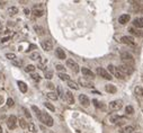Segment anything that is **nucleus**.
I'll return each mask as SVG.
<instances>
[{
    "instance_id": "nucleus-1",
    "label": "nucleus",
    "mask_w": 143,
    "mask_h": 133,
    "mask_svg": "<svg viewBox=\"0 0 143 133\" xmlns=\"http://www.w3.org/2000/svg\"><path fill=\"white\" fill-rule=\"evenodd\" d=\"M38 119H40L41 122H42L43 124H45L46 126H52V125H53V119H52L47 113L42 112V114H41V116L38 117Z\"/></svg>"
},
{
    "instance_id": "nucleus-2",
    "label": "nucleus",
    "mask_w": 143,
    "mask_h": 133,
    "mask_svg": "<svg viewBox=\"0 0 143 133\" xmlns=\"http://www.w3.org/2000/svg\"><path fill=\"white\" fill-rule=\"evenodd\" d=\"M121 58H122L123 61L125 62L126 66H130V67L134 66V59L129 52H122L121 53Z\"/></svg>"
},
{
    "instance_id": "nucleus-3",
    "label": "nucleus",
    "mask_w": 143,
    "mask_h": 133,
    "mask_svg": "<svg viewBox=\"0 0 143 133\" xmlns=\"http://www.w3.org/2000/svg\"><path fill=\"white\" fill-rule=\"evenodd\" d=\"M117 70H118V71H121L124 76H130V75H132V73H133V71H134L132 67L126 66V64H121V66H119V67L117 68Z\"/></svg>"
},
{
    "instance_id": "nucleus-4",
    "label": "nucleus",
    "mask_w": 143,
    "mask_h": 133,
    "mask_svg": "<svg viewBox=\"0 0 143 133\" xmlns=\"http://www.w3.org/2000/svg\"><path fill=\"white\" fill-rule=\"evenodd\" d=\"M122 106H123V102L121 99H117V100H113L109 103V108H111V111H119V109L122 108Z\"/></svg>"
},
{
    "instance_id": "nucleus-5",
    "label": "nucleus",
    "mask_w": 143,
    "mask_h": 133,
    "mask_svg": "<svg viewBox=\"0 0 143 133\" xmlns=\"http://www.w3.org/2000/svg\"><path fill=\"white\" fill-rule=\"evenodd\" d=\"M96 72H97V75H98V76L103 77L104 79H106V80H112V79H113V77L109 75V72H107L104 68H98Z\"/></svg>"
},
{
    "instance_id": "nucleus-6",
    "label": "nucleus",
    "mask_w": 143,
    "mask_h": 133,
    "mask_svg": "<svg viewBox=\"0 0 143 133\" xmlns=\"http://www.w3.org/2000/svg\"><path fill=\"white\" fill-rule=\"evenodd\" d=\"M17 117L15 115H10L8 117V120H7V125H8V127L11 129V130H14L15 127L17 126Z\"/></svg>"
},
{
    "instance_id": "nucleus-7",
    "label": "nucleus",
    "mask_w": 143,
    "mask_h": 133,
    "mask_svg": "<svg viewBox=\"0 0 143 133\" xmlns=\"http://www.w3.org/2000/svg\"><path fill=\"white\" fill-rule=\"evenodd\" d=\"M67 66L70 68L71 70H72L74 73H77V72H79V66H78V63H76L73 61V60H71V59H69V60H67Z\"/></svg>"
},
{
    "instance_id": "nucleus-8",
    "label": "nucleus",
    "mask_w": 143,
    "mask_h": 133,
    "mask_svg": "<svg viewBox=\"0 0 143 133\" xmlns=\"http://www.w3.org/2000/svg\"><path fill=\"white\" fill-rule=\"evenodd\" d=\"M42 47H43V50L44 51H51L52 49H53V42H52L51 40H44L42 41Z\"/></svg>"
},
{
    "instance_id": "nucleus-9",
    "label": "nucleus",
    "mask_w": 143,
    "mask_h": 133,
    "mask_svg": "<svg viewBox=\"0 0 143 133\" xmlns=\"http://www.w3.org/2000/svg\"><path fill=\"white\" fill-rule=\"evenodd\" d=\"M79 102H80V104L82 106H85V107H88L89 106V99H88V97L86 96V95L84 94H81L80 96H79Z\"/></svg>"
},
{
    "instance_id": "nucleus-10",
    "label": "nucleus",
    "mask_w": 143,
    "mask_h": 133,
    "mask_svg": "<svg viewBox=\"0 0 143 133\" xmlns=\"http://www.w3.org/2000/svg\"><path fill=\"white\" fill-rule=\"evenodd\" d=\"M79 83H80V86L88 87V88H92V87H94V83H92L91 81L86 80L85 78H80V79H79Z\"/></svg>"
},
{
    "instance_id": "nucleus-11",
    "label": "nucleus",
    "mask_w": 143,
    "mask_h": 133,
    "mask_svg": "<svg viewBox=\"0 0 143 133\" xmlns=\"http://www.w3.org/2000/svg\"><path fill=\"white\" fill-rule=\"evenodd\" d=\"M130 19H131L130 15H122V16L118 18V23L119 24H122V25H125L130 22Z\"/></svg>"
},
{
    "instance_id": "nucleus-12",
    "label": "nucleus",
    "mask_w": 143,
    "mask_h": 133,
    "mask_svg": "<svg viewBox=\"0 0 143 133\" xmlns=\"http://www.w3.org/2000/svg\"><path fill=\"white\" fill-rule=\"evenodd\" d=\"M55 55L58 56V59H60V60H64L65 59V53H64V51L62 50V49H60V47H58L55 50Z\"/></svg>"
},
{
    "instance_id": "nucleus-13",
    "label": "nucleus",
    "mask_w": 143,
    "mask_h": 133,
    "mask_svg": "<svg viewBox=\"0 0 143 133\" xmlns=\"http://www.w3.org/2000/svg\"><path fill=\"white\" fill-rule=\"evenodd\" d=\"M133 26L138 28H143V17L136 18V19L133 20Z\"/></svg>"
},
{
    "instance_id": "nucleus-14",
    "label": "nucleus",
    "mask_w": 143,
    "mask_h": 133,
    "mask_svg": "<svg viewBox=\"0 0 143 133\" xmlns=\"http://www.w3.org/2000/svg\"><path fill=\"white\" fill-rule=\"evenodd\" d=\"M122 42L127 45H134V40H133V37H131V36H123Z\"/></svg>"
},
{
    "instance_id": "nucleus-15",
    "label": "nucleus",
    "mask_w": 143,
    "mask_h": 133,
    "mask_svg": "<svg viewBox=\"0 0 143 133\" xmlns=\"http://www.w3.org/2000/svg\"><path fill=\"white\" fill-rule=\"evenodd\" d=\"M81 72H82V75L86 76V77H88V78H94V77H95V73H94L92 71H90L89 69H87V68H82Z\"/></svg>"
},
{
    "instance_id": "nucleus-16",
    "label": "nucleus",
    "mask_w": 143,
    "mask_h": 133,
    "mask_svg": "<svg viewBox=\"0 0 143 133\" xmlns=\"http://www.w3.org/2000/svg\"><path fill=\"white\" fill-rule=\"evenodd\" d=\"M135 131V127L132 126V125H129V126H125V127H123L121 131V133H134Z\"/></svg>"
},
{
    "instance_id": "nucleus-17",
    "label": "nucleus",
    "mask_w": 143,
    "mask_h": 133,
    "mask_svg": "<svg viewBox=\"0 0 143 133\" xmlns=\"http://www.w3.org/2000/svg\"><path fill=\"white\" fill-rule=\"evenodd\" d=\"M105 90H106L107 93H109V94H115L116 92H117V89H116V87L114 85H106L105 86Z\"/></svg>"
},
{
    "instance_id": "nucleus-18",
    "label": "nucleus",
    "mask_w": 143,
    "mask_h": 133,
    "mask_svg": "<svg viewBox=\"0 0 143 133\" xmlns=\"http://www.w3.org/2000/svg\"><path fill=\"white\" fill-rule=\"evenodd\" d=\"M17 85H18V88H19V90H20L21 93H26V92H27V85H26L24 81H18Z\"/></svg>"
},
{
    "instance_id": "nucleus-19",
    "label": "nucleus",
    "mask_w": 143,
    "mask_h": 133,
    "mask_svg": "<svg viewBox=\"0 0 143 133\" xmlns=\"http://www.w3.org/2000/svg\"><path fill=\"white\" fill-rule=\"evenodd\" d=\"M65 98H67V100H68V103H69V104H73V103H74L73 94L71 93V92H69V90H68V92L65 93Z\"/></svg>"
},
{
    "instance_id": "nucleus-20",
    "label": "nucleus",
    "mask_w": 143,
    "mask_h": 133,
    "mask_svg": "<svg viewBox=\"0 0 143 133\" xmlns=\"http://www.w3.org/2000/svg\"><path fill=\"white\" fill-rule=\"evenodd\" d=\"M129 32L132 34V35L138 36V37H140V36L142 35V32L140 31V29H135L134 27H130V28H129Z\"/></svg>"
},
{
    "instance_id": "nucleus-21",
    "label": "nucleus",
    "mask_w": 143,
    "mask_h": 133,
    "mask_svg": "<svg viewBox=\"0 0 143 133\" xmlns=\"http://www.w3.org/2000/svg\"><path fill=\"white\" fill-rule=\"evenodd\" d=\"M134 93L138 97H143V88L141 86H136L134 89Z\"/></svg>"
},
{
    "instance_id": "nucleus-22",
    "label": "nucleus",
    "mask_w": 143,
    "mask_h": 133,
    "mask_svg": "<svg viewBox=\"0 0 143 133\" xmlns=\"http://www.w3.org/2000/svg\"><path fill=\"white\" fill-rule=\"evenodd\" d=\"M34 29H35V32H36V34L37 35H40V36H42V35H44V28L43 27H41V26H35L34 27Z\"/></svg>"
},
{
    "instance_id": "nucleus-23",
    "label": "nucleus",
    "mask_w": 143,
    "mask_h": 133,
    "mask_svg": "<svg viewBox=\"0 0 143 133\" xmlns=\"http://www.w3.org/2000/svg\"><path fill=\"white\" fill-rule=\"evenodd\" d=\"M8 14L9 16H15L16 14H18V8L17 7H10L8 9Z\"/></svg>"
},
{
    "instance_id": "nucleus-24",
    "label": "nucleus",
    "mask_w": 143,
    "mask_h": 133,
    "mask_svg": "<svg viewBox=\"0 0 143 133\" xmlns=\"http://www.w3.org/2000/svg\"><path fill=\"white\" fill-rule=\"evenodd\" d=\"M68 86H69L71 89H74V90H78V89H79L78 83H77V82H74V81H71V80L68 81Z\"/></svg>"
},
{
    "instance_id": "nucleus-25",
    "label": "nucleus",
    "mask_w": 143,
    "mask_h": 133,
    "mask_svg": "<svg viewBox=\"0 0 143 133\" xmlns=\"http://www.w3.org/2000/svg\"><path fill=\"white\" fill-rule=\"evenodd\" d=\"M92 103H94V105H95V107H97V108H100V109H104L105 108V106L103 105V103H100L99 100L92 99Z\"/></svg>"
},
{
    "instance_id": "nucleus-26",
    "label": "nucleus",
    "mask_w": 143,
    "mask_h": 133,
    "mask_svg": "<svg viewBox=\"0 0 143 133\" xmlns=\"http://www.w3.org/2000/svg\"><path fill=\"white\" fill-rule=\"evenodd\" d=\"M136 5H133V9H134V11H141V10H143V5L142 3H140V2H136V1H134Z\"/></svg>"
},
{
    "instance_id": "nucleus-27",
    "label": "nucleus",
    "mask_w": 143,
    "mask_h": 133,
    "mask_svg": "<svg viewBox=\"0 0 143 133\" xmlns=\"http://www.w3.org/2000/svg\"><path fill=\"white\" fill-rule=\"evenodd\" d=\"M46 96H47V98H50L51 100H56V99H58V95H56L55 93H53V92L47 93Z\"/></svg>"
},
{
    "instance_id": "nucleus-28",
    "label": "nucleus",
    "mask_w": 143,
    "mask_h": 133,
    "mask_svg": "<svg viewBox=\"0 0 143 133\" xmlns=\"http://www.w3.org/2000/svg\"><path fill=\"white\" fill-rule=\"evenodd\" d=\"M59 78L61 79V80H65V81H69L70 80V77L68 75H65V73H61V72H59Z\"/></svg>"
},
{
    "instance_id": "nucleus-29",
    "label": "nucleus",
    "mask_w": 143,
    "mask_h": 133,
    "mask_svg": "<svg viewBox=\"0 0 143 133\" xmlns=\"http://www.w3.org/2000/svg\"><path fill=\"white\" fill-rule=\"evenodd\" d=\"M46 62H47L46 59H43V60H41V61L38 62V68L41 70H45V64H46Z\"/></svg>"
},
{
    "instance_id": "nucleus-30",
    "label": "nucleus",
    "mask_w": 143,
    "mask_h": 133,
    "mask_svg": "<svg viewBox=\"0 0 143 133\" xmlns=\"http://www.w3.org/2000/svg\"><path fill=\"white\" fill-rule=\"evenodd\" d=\"M44 77L46 79H52V77H53V72L51 70H45L44 71Z\"/></svg>"
},
{
    "instance_id": "nucleus-31",
    "label": "nucleus",
    "mask_w": 143,
    "mask_h": 133,
    "mask_svg": "<svg viewBox=\"0 0 143 133\" xmlns=\"http://www.w3.org/2000/svg\"><path fill=\"white\" fill-rule=\"evenodd\" d=\"M114 76H115V77L117 78V79H124V78H125V76H124L122 72L118 71V70H116V71L114 72Z\"/></svg>"
},
{
    "instance_id": "nucleus-32",
    "label": "nucleus",
    "mask_w": 143,
    "mask_h": 133,
    "mask_svg": "<svg viewBox=\"0 0 143 133\" xmlns=\"http://www.w3.org/2000/svg\"><path fill=\"white\" fill-rule=\"evenodd\" d=\"M18 122H19V125H20V127H21V129H26V127H27V123H26V121H25L24 119H23V117H21V119L18 120Z\"/></svg>"
},
{
    "instance_id": "nucleus-33",
    "label": "nucleus",
    "mask_w": 143,
    "mask_h": 133,
    "mask_svg": "<svg viewBox=\"0 0 143 133\" xmlns=\"http://www.w3.org/2000/svg\"><path fill=\"white\" fill-rule=\"evenodd\" d=\"M32 109L34 112H35V114H36V116L37 117H40L41 116V114H42V112H41V109L37 107V106H32Z\"/></svg>"
},
{
    "instance_id": "nucleus-34",
    "label": "nucleus",
    "mask_w": 143,
    "mask_h": 133,
    "mask_svg": "<svg viewBox=\"0 0 143 133\" xmlns=\"http://www.w3.org/2000/svg\"><path fill=\"white\" fill-rule=\"evenodd\" d=\"M31 77H32V79H33V80H35L36 82L41 81V76H40V75H37V73H34V72H33V73L31 75Z\"/></svg>"
},
{
    "instance_id": "nucleus-35",
    "label": "nucleus",
    "mask_w": 143,
    "mask_h": 133,
    "mask_svg": "<svg viewBox=\"0 0 143 133\" xmlns=\"http://www.w3.org/2000/svg\"><path fill=\"white\" fill-rule=\"evenodd\" d=\"M33 14H34V16H36V17H41V16H43V10H37V9H34L33 10Z\"/></svg>"
},
{
    "instance_id": "nucleus-36",
    "label": "nucleus",
    "mask_w": 143,
    "mask_h": 133,
    "mask_svg": "<svg viewBox=\"0 0 143 133\" xmlns=\"http://www.w3.org/2000/svg\"><path fill=\"white\" fill-rule=\"evenodd\" d=\"M25 71H27V72H32V73H33V72L35 71V67H34L33 64H28V66L25 68Z\"/></svg>"
},
{
    "instance_id": "nucleus-37",
    "label": "nucleus",
    "mask_w": 143,
    "mask_h": 133,
    "mask_svg": "<svg viewBox=\"0 0 143 133\" xmlns=\"http://www.w3.org/2000/svg\"><path fill=\"white\" fill-rule=\"evenodd\" d=\"M6 58L9 59V60H11V61H15V60L17 59L16 55H15L14 53H7V54H6Z\"/></svg>"
},
{
    "instance_id": "nucleus-38",
    "label": "nucleus",
    "mask_w": 143,
    "mask_h": 133,
    "mask_svg": "<svg viewBox=\"0 0 143 133\" xmlns=\"http://www.w3.org/2000/svg\"><path fill=\"white\" fill-rule=\"evenodd\" d=\"M27 127H28V131L36 132V127H35V125H34L33 123H28V124H27Z\"/></svg>"
},
{
    "instance_id": "nucleus-39",
    "label": "nucleus",
    "mask_w": 143,
    "mask_h": 133,
    "mask_svg": "<svg viewBox=\"0 0 143 133\" xmlns=\"http://www.w3.org/2000/svg\"><path fill=\"white\" fill-rule=\"evenodd\" d=\"M44 105H45V107L46 108H48L50 111H52V112H54L55 111V107L52 104H50V103H44Z\"/></svg>"
},
{
    "instance_id": "nucleus-40",
    "label": "nucleus",
    "mask_w": 143,
    "mask_h": 133,
    "mask_svg": "<svg viewBox=\"0 0 143 133\" xmlns=\"http://www.w3.org/2000/svg\"><path fill=\"white\" fill-rule=\"evenodd\" d=\"M125 112H126L127 114H133V113H134V108H133L131 105H129V106H126Z\"/></svg>"
},
{
    "instance_id": "nucleus-41",
    "label": "nucleus",
    "mask_w": 143,
    "mask_h": 133,
    "mask_svg": "<svg viewBox=\"0 0 143 133\" xmlns=\"http://www.w3.org/2000/svg\"><path fill=\"white\" fill-rule=\"evenodd\" d=\"M32 60H38L40 59V54L37 52H34V53H32L31 54V56H29Z\"/></svg>"
},
{
    "instance_id": "nucleus-42",
    "label": "nucleus",
    "mask_w": 143,
    "mask_h": 133,
    "mask_svg": "<svg viewBox=\"0 0 143 133\" xmlns=\"http://www.w3.org/2000/svg\"><path fill=\"white\" fill-rule=\"evenodd\" d=\"M116 70H117V68H115L114 66H113V64H109V66H108V71H109L111 73L114 75V72H115Z\"/></svg>"
},
{
    "instance_id": "nucleus-43",
    "label": "nucleus",
    "mask_w": 143,
    "mask_h": 133,
    "mask_svg": "<svg viewBox=\"0 0 143 133\" xmlns=\"http://www.w3.org/2000/svg\"><path fill=\"white\" fill-rule=\"evenodd\" d=\"M7 106H8V107H13L14 106V100L11 99V98H8V99H7Z\"/></svg>"
},
{
    "instance_id": "nucleus-44",
    "label": "nucleus",
    "mask_w": 143,
    "mask_h": 133,
    "mask_svg": "<svg viewBox=\"0 0 143 133\" xmlns=\"http://www.w3.org/2000/svg\"><path fill=\"white\" fill-rule=\"evenodd\" d=\"M55 68H56V70H58V71H64L65 70V68L63 67L62 64H56Z\"/></svg>"
},
{
    "instance_id": "nucleus-45",
    "label": "nucleus",
    "mask_w": 143,
    "mask_h": 133,
    "mask_svg": "<svg viewBox=\"0 0 143 133\" xmlns=\"http://www.w3.org/2000/svg\"><path fill=\"white\" fill-rule=\"evenodd\" d=\"M58 94L60 95V97H61V98L64 97V95H63V89H62V87H58Z\"/></svg>"
},
{
    "instance_id": "nucleus-46",
    "label": "nucleus",
    "mask_w": 143,
    "mask_h": 133,
    "mask_svg": "<svg viewBox=\"0 0 143 133\" xmlns=\"http://www.w3.org/2000/svg\"><path fill=\"white\" fill-rule=\"evenodd\" d=\"M23 109H24V113H25L26 117H28V119H31V117H32V115H31V113L28 112V109H27V108H23Z\"/></svg>"
},
{
    "instance_id": "nucleus-47",
    "label": "nucleus",
    "mask_w": 143,
    "mask_h": 133,
    "mask_svg": "<svg viewBox=\"0 0 143 133\" xmlns=\"http://www.w3.org/2000/svg\"><path fill=\"white\" fill-rule=\"evenodd\" d=\"M46 87H47L48 89H51V90H52V89H54V85H53L52 82H47V83H46Z\"/></svg>"
},
{
    "instance_id": "nucleus-48",
    "label": "nucleus",
    "mask_w": 143,
    "mask_h": 133,
    "mask_svg": "<svg viewBox=\"0 0 143 133\" xmlns=\"http://www.w3.org/2000/svg\"><path fill=\"white\" fill-rule=\"evenodd\" d=\"M33 49H36V45H29V47H28V50H27V52H29V51H32Z\"/></svg>"
},
{
    "instance_id": "nucleus-49",
    "label": "nucleus",
    "mask_w": 143,
    "mask_h": 133,
    "mask_svg": "<svg viewBox=\"0 0 143 133\" xmlns=\"http://www.w3.org/2000/svg\"><path fill=\"white\" fill-rule=\"evenodd\" d=\"M5 5H6V1H0V8H2Z\"/></svg>"
},
{
    "instance_id": "nucleus-50",
    "label": "nucleus",
    "mask_w": 143,
    "mask_h": 133,
    "mask_svg": "<svg viewBox=\"0 0 143 133\" xmlns=\"http://www.w3.org/2000/svg\"><path fill=\"white\" fill-rule=\"evenodd\" d=\"M2 33V24H1V22H0V34Z\"/></svg>"
},
{
    "instance_id": "nucleus-51",
    "label": "nucleus",
    "mask_w": 143,
    "mask_h": 133,
    "mask_svg": "<svg viewBox=\"0 0 143 133\" xmlns=\"http://www.w3.org/2000/svg\"><path fill=\"white\" fill-rule=\"evenodd\" d=\"M0 133H2V127H1V125H0Z\"/></svg>"
},
{
    "instance_id": "nucleus-52",
    "label": "nucleus",
    "mask_w": 143,
    "mask_h": 133,
    "mask_svg": "<svg viewBox=\"0 0 143 133\" xmlns=\"http://www.w3.org/2000/svg\"><path fill=\"white\" fill-rule=\"evenodd\" d=\"M142 80H143V75H142Z\"/></svg>"
},
{
    "instance_id": "nucleus-53",
    "label": "nucleus",
    "mask_w": 143,
    "mask_h": 133,
    "mask_svg": "<svg viewBox=\"0 0 143 133\" xmlns=\"http://www.w3.org/2000/svg\"><path fill=\"white\" fill-rule=\"evenodd\" d=\"M134 133H135V132H134Z\"/></svg>"
}]
</instances>
